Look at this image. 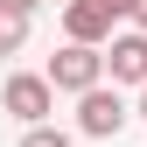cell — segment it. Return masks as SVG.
<instances>
[{
	"label": "cell",
	"mask_w": 147,
	"mask_h": 147,
	"mask_svg": "<svg viewBox=\"0 0 147 147\" xmlns=\"http://www.w3.org/2000/svg\"><path fill=\"white\" fill-rule=\"evenodd\" d=\"M133 0H63V35L70 42H112V21H126Z\"/></svg>",
	"instance_id": "cell-1"
},
{
	"label": "cell",
	"mask_w": 147,
	"mask_h": 147,
	"mask_svg": "<svg viewBox=\"0 0 147 147\" xmlns=\"http://www.w3.org/2000/svg\"><path fill=\"white\" fill-rule=\"evenodd\" d=\"M42 77L56 84V91H91V84L105 77V56H98V42H63Z\"/></svg>",
	"instance_id": "cell-2"
},
{
	"label": "cell",
	"mask_w": 147,
	"mask_h": 147,
	"mask_svg": "<svg viewBox=\"0 0 147 147\" xmlns=\"http://www.w3.org/2000/svg\"><path fill=\"white\" fill-rule=\"evenodd\" d=\"M0 105H7L21 126H42L49 112H56V84H49V77H35V70H21V77H7Z\"/></svg>",
	"instance_id": "cell-3"
},
{
	"label": "cell",
	"mask_w": 147,
	"mask_h": 147,
	"mask_svg": "<svg viewBox=\"0 0 147 147\" xmlns=\"http://www.w3.org/2000/svg\"><path fill=\"white\" fill-rule=\"evenodd\" d=\"M119 126H126V105H119V91H105V77L91 91H77V133L84 140H112Z\"/></svg>",
	"instance_id": "cell-4"
},
{
	"label": "cell",
	"mask_w": 147,
	"mask_h": 147,
	"mask_svg": "<svg viewBox=\"0 0 147 147\" xmlns=\"http://www.w3.org/2000/svg\"><path fill=\"white\" fill-rule=\"evenodd\" d=\"M105 70H112V84H147V28L112 35V49H105Z\"/></svg>",
	"instance_id": "cell-5"
},
{
	"label": "cell",
	"mask_w": 147,
	"mask_h": 147,
	"mask_svg": "<svg viewBox=\"0 0 147 147\" xmlns=\"http://www.w3.org/2000/svg\"><path fill=\"white\" fill-rule=\"evenodd\" d=\"M28 14H35V7H21V0H0V56H14V49L28 42Z\"/></svg>",
	"instance_id": "cell-6"
},
{
	"label": "cell",
	"mask_w": 147,
	"mask_h": 147,
	"mask_svg": "<svg viewBox=\"0 0 147 147\" xmlns=\"http://www.w3.org/2000/svg\"><path fill=\"white\" fill-rule=\"evenodd\" d=\"M21 147H70V133H63V126H28V133H21Z\"/></svg>",
	"instance_id": "cell-7"
},
{
	"label": "cell",
	"mask_w": 147,
	"mask_h": 147,
	"mask_svg": "<svg viewBox=\"0 0 147 147\" xmlns=\"http://www.w3.org/2000/svg\"><path fill=\"white\" fill-rule=\"evenodd\" d=\"M126 14H133V21H140V28H147V0H133V7H126Z\"/></svg>",
	"instance_id": "cell-8"
},
{
	"label": "cell",
	"mask_w": 147,
	"mask_h": 147,
	"mask_svg": "<svg viewBox=\"0 0 147 147\" xmlns=\"http://www.w3.org/2000/svg\"><path fill=\"white\" fill-rule=\"evenodd\" d=\"M140 119H147V84H140Z\"/></svg>",
	"instance_id": "cell-9"
},
{
	"label": "cell",
	"mask_w": 147,
	"mask_h": 147,
	"mask_svg": "<svg viewBox=\"0 0 147 147\" xmlns=\"http://www.w3.org/2000/svg\"><path fill=\"white\" fill-rule=\"evenodd\" d=\"M21 7H35V0H21Z\"/></svg>",
	"instance_id": "cell-10"
}]
</instances>
